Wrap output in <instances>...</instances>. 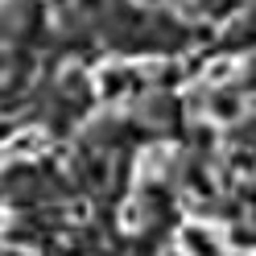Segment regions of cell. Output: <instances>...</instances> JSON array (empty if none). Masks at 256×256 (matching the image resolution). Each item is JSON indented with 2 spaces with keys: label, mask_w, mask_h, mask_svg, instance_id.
I'll use <instances>...</instances> for the list:
<instances>
[{
  "label": "cell",
  "mask_w": 256,
  "mask_h": 256,
  "mask_svg": "<svg viewBox=\"0 0 256 256\" xmlns=\"http://www.w3.org/2000/svg\"><path fill=\"white\" fill-rule=\"evenodd\" d=\"M178 252L182 256H228L219 232L206 228V223H186V228L178 232Z\"/></svg>",
  "instance_id": "2"
},
{
  "label": "cell",
  "mask_w": 256,
  "mask_h": 256,
  "mask_svg": "<svg viewBox=\"0 0 256 256\" xmlns=\"http://www.w3.org/2000/svg\"><path fill=\"white\" fill-rule=\"evenodd\" d=\"M244 8H248V0H202V12H206V17H211L215 25L236 21Z\"/></svg>",
  "instance_id": "6"
},
{
  "label": "cell",
  "mask_w": 256,
  "mask_h": 256,
  "mask_svg": "<svg viewBox=\"0 0 256 256\" xmlns=\"http://www.w3.org/2000/svg\"><path fill=\"white\" fill-rule=\"evenodd\" d=\"M0 256H38V252H34V248H4Z\"/></svg>",
  "instance_id": "8"
},
{
  "label": "cell",
  "mask_w": 256,
  "mask_h": 256,
  "mask_svg": "<svg viewBox=\"0 0 256 256\" xmlns=\"http://www.w3.org/2000/svg\"><path fill=\"white\" fill-rule=\"evenodd\" d=\"M120 219H124V228H140V223H145V206H140V202H128Z\"/></svg>",
  "instance_id": "7"
},
{
  "label": "cell",
  "mask_w": 256,
  "mask_h": 256,
  "mask_svg": "<svg viewBox=\"0 0 256 256\" xmlns=\"http://www.w3.org/2000/svg\"><path fill=\"white\" fill-rule=\"evenodd\" d=\"M248 108H252L248 95H240L232 87H215V95L206 100V116H211V124H240L248 116Z\"/></svg>",
  "instance_id": "3"
},
{
  "label": "cell",
  "mask_w": 256,
  "mask_h": 256,
  "mask_svg": "<svg viewBox=\"0 0 256 256\" xmlns=\"http://www.w3.org/2000/svg\"><path fill=\"white\" fill-rule=\"evenodd\" d=\"M149 87L145 66H132V62H104L95 70V95L104 104H120V100H140Z\"/></svg>",
  "instance_id": "1"
},
{
  "label": "cell",
  "mask_w": 256,
  "mask_h": 256,
  "mask_svg": "<svg viewBox=\"0 0 256 256\" xmlns=\"http://www.w3.org/2000/svg\"><path fill=\"white\" fill-rule=\"evenodd\" d=\"M228 256H248V252H228Z\"/></svg>",
  "instance_id": "9"
},
{
  "label": "cell",
  "mask_w": 256,
  "mask_h": 256,
  "mask_svg": "<svg viewBox=\"0 0 256 256\" xmlns=\"http://www.w3.org/2000/svg\"><path fill=\"white\" fill-rule=\"evenodd\" d=\"M46 149V132H38V128H21L17 136L4 140V157H17V162H25V157H38Z\"/></svg>",
  "instance_id": "5"
},
{
  "label": "cell",
  "mask_w": 256,
  "mask_h": 256,
  "mask_svg": "<svg viewBox=\"0 0 256 256\" xmlns=\"http://www.w3.org/2000/svg\"><path fill=\"white\" fill-rule=\"evenodd\" d=\"M0 4H4V0H0Z\"/></svg>",
  "instance_id": "10"
},
{
  "label": "cell",
  "mask_w": 256,
  "mask_h": 256,
  "mask_svg": "<svg viewBox=\"0 0 256 256\" xmlns=\"http://www.w3.org/2000/svg\"><path fill=\"white\" fill-rule=\"evenodd\" d=\"M240 74H244V62H240L236 54H223V58H211L202 66V83L215 91V87H232Z\"/></svg>",
  "instance_id": "4"
}]
</instances>
